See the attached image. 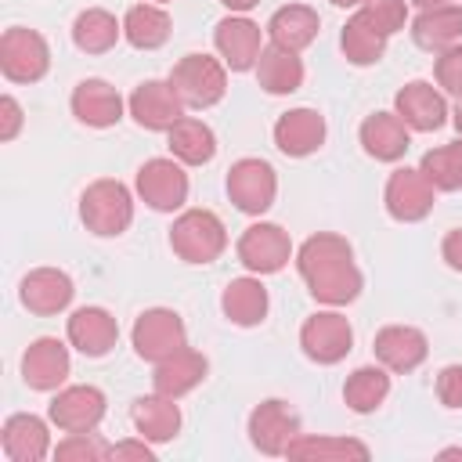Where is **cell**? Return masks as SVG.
<instances>
[{
    "label": "cell",
    "instance_id": "23",
    "mask_svg": "<svg viewBox=\"0 0 462 462\" xmlns=\"http://www.w3.org/2000/svg\"><path fill=\"white\" fill-rule=\"evenodd\" d=\"M0 440H4V455L11 462H40V458L54 455L47 422L40 415H29V411L7 415V422L0 430Z\"/></svg>",
    "mask_w": 462,
    "mask_h": 462
},
{
    "label": "cell",
    "instance_id": "12",
    "mask_svg": "<svg viewBox=\"0 0 462 462\" xmlns=\"http://www.w3.org/2000/svg\"><path fill=\"white\" fill-rule=\"evenodd\" d=\"M296 437H300V415L285 401L271 397L249 411V440L260 455H285Z\"/></svg>",
    "mask_w": 462,
    "mask_h": 462
},
{
    "label": "cell",
    "instance_id": "27",
    "mask_svg": "<svg viewBox=\"0 0 462 462\" xmlns=\"http://www.w3.org/2000/svg\"><path fill=\"white\" fill-rule=\"evenodd\" d=\"M411 40L422 51H448L451 43L462 40V4H444V7H422L411 22Z\"/></svg>",
    "mask_w": 462,
    "mask_h": 462
},
{
    "label": "cell",
    "instance_id": "35",
    "mask_svg": "<svg viewBox=\"0 0 462 462\" xmlns=\"http://www.w3.org/2000/svg\"><path fill=\"white\" fill-rule=\"evenodd\" d=\"M289 458H300V462H310V458H318V462H339V458H368L372 451H368V444H361V440H354V437H296L292 444H289V451H285Z\"/></svg>",
    "mask_w": 462,
    "mask_h": 462
},
{
    "label": "cell",
    "instance_id": "10",
    "mask_svg": "<svg viewBox=\"0 0 462 462\" xmlns=\"http://www.w3.org/2000/svg\"><path fill=\"white\" fill-rule=\"evenodd\" d=\"M433 199H437V188L426 180L422 170H411V166H401L390 173L386 180V191H383V202H386V213L401 224H419L430 217L433 209Z\"/></svg>",
    "mask_w": 462,
    "mask_h": 462
},
{
    "label": "cell",
    "instance_id": "16",
    "mask_svg": "<svg viewBox=\"0 0 462 462\" xmlns=\"http://www.w3.org/2000/svg\"><path fill=\"white\" fill-rule=\"evenodd\" d=\"M213 47L220 51V58L231 72H249V69H256L260 51H263L260 25L249 22L245 14H227L213 29Z\"/></svg>",
    "mask_w": 462,
    "mask_h": 462
},
{
    "label": "cell",
    "instance_id": "31",
    "mask_svg": "<svg viewBox=\"0 0 462 462\" xmlns=\"http://www.w3.org/2000/svg\"><path fill=\"white\" fill-rule=\"evenodd\" d=\"M173 32V18L159 4H134L123 18V36L137 51H159Z\"/></svg>",
    "mask_w": 462,
    "mask_h": 462
},
{
    "label": "cell",
    "instance_id": "5",
    "mask_svg": "<svg viewBox=\"0 0 462 462\" xmlns=\"http://www.w3.org/2000/svg\"><path fill=\"white\" fill-rule=\"evenodd\" d=\"M51 69V47L36 29L11 25L0 36V72L11 83H40Z\"/></svg>",
    "mask_w": 462,
    "mask_h": 462
},
{
    "label": "cell",
    "instance_id": "50",
    "mask_svg": "<svg viewBox=\"0 0 462 462\" xmlns=\"http://www.w3.org/2000/svg\"><path fill=\"white\" fill-rule=\"evenodd\" d=\"M152 4H170V0H152Z\"/></svg>",
    "mask_w": 462,
    "mask_h": 462
},
{
    "label": "cell",
    "instance_id": "21",
    "mask_svg": "<svg viewBox=\"0 0 462 462\" xmlns=\"http://www.w3.org/2000/svg\"><path fill=\"white\" fill-rule=\"evenodd\" d=\"M65 336L83 357H105L119 339V325L105 307H79L69 314Z\"/></svg>",
    "mask_w": 462,
    "mask_h": 462
},
{
    "label": "cell",
    "instance_id": "20",
    "mask_svg": "<svg viewBox=\"0 0 462 462\" xmlns=\"http://www.w3.org/2000/svg\"><path fill=\"white\" fill-rule=\"evenodd\" d=\"M69 105H72V116L83 126H94V130H108L123 119V97L105 79H79Z\"/></svg>",
    "mask_w": 462,
    "mask_h": 462
},
{
    "label": "cell",
    "instance_id": "37",
    "mask_svg": "<svg viewBox=\"0 0 462 462\" xmlns=\"http://www.w3.org/2000/svg\"><path fill=\"white\" fill-rule=\"evenodd\" d=\"M419 170L426 173V180H430L437 191H458V188H462V141L430 148V152L422 155Z\"/></svg>",
    "mask_w": 462,
    "mask_h": 462
},
{
    "label": "cell",
    "instance_id": "1",
    "mask_svg": "<svg viewBox=\"0 0 462 462\" xmlns=\"http://www.w3.org/2000/svg\"><path fill=\"white\" fill-rule=\"evenodd\" d=\"M296 267H300V278L307 282V292L318 303L346 307L361 296L365 278H361V271L354 263V249L343 235H332V231L310 235L296 253Z\"/></svg>",
    "mask_w": 462,
    "mask_h": 462
},
{
    "label": "cell",
    "instance_id": "29",
    "mask_svg": "<svg viewBox=\"0 0 462 462\" xmlns=\"http://www.w3.org/2000/svg\"><path fill=\"white\" fill-rule=\"evenodd\" d=\"M130 419H134V430L152 444H166L180 433V408L173 404V397H162V393L137 397L130 404Z\"/></svg>",
    "mask_w": 462,
    "mask_h": 462
},
{
    "label": "cell",
    "instance_id": "4",
    "mask_svg": "<svg viewBox=\"0 0 462 462\" xmlns=\"http://www.w3.org/2000/svg\"><path fill=\"white\" fill-rule=\"evenodd\" d=\"M170 87L184 108H213L227 94V69L209 54H184L170 69Z\"/></svg>",
    "mask_w": 462,
    "mask_h": 462
},
{
    "label": "cell",
    "instance_id": "8",
    "mask_svg": "<svg viewBox=\"0 0 462 462\" xmlns=\"http://www.w3.org/2000/svg\"><path fill=\"white\" fill-rule=\"evenodd\" d=\"M300 346L314 365H339L354 346V328L339 310H318L303 321Z\"/></svg>",
    "mask_w": 462,
    "mask_h": 462
},
{
    "label": "cell",
    "instance_id": "48",
    "mask_svg": "<svg viewBox=\"0 0 462 462\" xmlns=\"http://www.w3.org/2000/svg\"><path fill=\"white\" fill-rule=\"evenodd\" d=\"M440 458H462V448H444Z\"/></svg>",
    "mask_w": 462,
    "mask_h": 462
},
{
    "label": "cell",
    "instance_id": "14",
    "mask_svg": "<svg viewBox=\"0 0 462 462\" xmlns=\"http://www.w3.org/2000/svg\"><path fill=\"white\" fill-rule=\"evenodd\" d=\"M126 108L141 130H170L184 116V101L170 87V79H144L126 97Z\"/></svg>",
    "mask_w": 462,
    "mask_h": 462
},
{
    "label": "cell",
    "instance_id": "19",
    "mask_svg": "<svg viewBox=\"0 0 462 462\" xmlns=\"http://www.w3.org/2000/svg\"><path fill=\"white\" fill-rule=\"evenodd\" d=\"M372 350L386 372H415L430 354V339L415 325H386L375 332Z\"/></svg>",
    "mask_w": 462,
    "mask_h": 462
},
{
    "label": "cell",
    "instance_id": "38",
    "mask_svg": "<svg viewBox=\"0 0 462 462\" xmlns=\"http://www.w3.org/2000/svg\"><path fill=\"white\" fill-rule=\"evenodd\" d=\"M54 458H61V462H101V458H112V444H105L97 433H65V440L54 444Z\"/></svg>",
    "mask_w": 462,
    "mask_h": 462
},
{
    "label": "cell",
    "instance_id": "39",
    "mask_svg": "<svg viewBox=\"0 0 462 462\" xmlns=\"http://www.w3.org/2000/svg\"><path fill=\"white\" fill-rule=\"evenodd\" d=\"M357 14L379 29L383 36H393L397 29H404V18H408V0H365L357 7Z\"/></svg>",
    "mask_w": 462,
    "mask_h": 462
},
{
    "label": "cell",
    "instance_id": "24",
    "mask_svg": "<svg viewBox=\"0 0 462 462\" xmlns=\"http://www.w3.org/2000/svg\"><path fill=\"white\" fill-rule=\"evenodd\" d=\"M357 137H361V148L375 162H397V159H404V152L411 144V134H408V126L397 112H372L361 123Z\"/></svg>",
    "mask_w": 462,
    "mask_h": 462
},
{
    "label": "cell",
    "instance_id": "32",
    "mask_svg": "<svg viewBox=\"0 0 462 462\" xmlns=\"http://www.w3.org/2000/svg\"><path fill=\"white\" fill-rule=\"evenodd\" d=\"M166 134H170V152H173V159L184 162V166H206V162L217 155V137H213V130H209L202 119L180 116Z\"/></svg>",
    "mask_w": 462,
    "mask_h": 462
},
{
    "label": "cell",
    "instance_id": "22",
    "mask_svg": "<svg viewBox=\"0 0 462 462\" xmlns=\"http://www.w3.org/2000/svg\"><path fill=\"white\" fill-rule=\"evenodd\" d=\"M274 144L289 159L314 155L325 144V116L314 108H292L274 123Z\"/></svg>",
    "mask_w": 462,
    "mask_h": 462
},
{
    "label": "cell",
    "instance_id": "26",
    "mask_svg": "<svg viewBox=\"0 0 462 462\" xmlns=\"http://www.w3.org/2000/svg\"><path fill=\"white\" fill-rule=\"evenodd\" d=\"M318 32H321V18H318V11L314 7H307V4H285V7H278L274 14H271V22H267V36H271V43H278V47H285V51H303V47H310L314 40H318Z\"/></svg>",
    "mask_w": 462,
    "mask_h": 462
},
{
    "label": "cell",
    "instance_id": "7",
    "mask_svg": "<svg viewBox=\"0 0 462 462\" xmlns=\"http://www.w3.org/2000/svg\"><path fill=\"white\" fill-rule=\"evenodd\" d=\"M274 195H278V177H274V166L267 159H238L231 162L227 170V199L235 202V209L249 213V217H260L274 206Z\"/></svg>",
    "mask_w": 462,
    "mask_h": 462
},
{
    "label": "cell",
    "instance_id": "30",
    "mask_svg": "<svg viewBox=\"0 0 462 462\" xmlns=\"http://www.w3.org/2000/svg\"><path fill=\"white\" fill-rule=\"evenodd\" d=\"M256 83L267 94H292L303 87V61L296 51H285L278 43H267L256 61Z\"/></svg>",
    "mask_w": 462,
    "mask_h": 462
},
{
    "label": "cell",
    "instance_id": "11",
    "mask_svg": "<svg viewBox=\"0 0 462 462\" xmlns=\"http://www.w3.org/2000/svg\"><path fill=\"white\" fill-rule=\"evenodd\" d=\"M235 253H238V263L245 271H253V274H274V271H282L289 263L292 242H289V235L278 224L260 220V224H249L242 231Z\"/></svg>",
    "mask_w": 462,
    "mask_h": 462
},
{
    "label": "cell",
    "instance_id": "44",
    "mask_svg": "<svg viewBox=\"0 0 462 462\" xmlns=\"http://www.w3.org/2000/svg\"><path fill=\"white\" fill-rule=\"evenodd\" d=\"M440 256H444V263H448L451 271H462V227H455V231L444 235Z\"/></svg>",
    "mask_w": 462,
    "mask_h": 462
},
{
    "label": "cell",
    "instance_id": "40",
    "mask_svg": "<svg viewBox=\"0 0 462 462\" xmlns=\"http://www.w3.org/2000/svg\"><path fill=\"white\" fill-rule=\"evenodd\" d=\"M433 76H437V87H440L444 94H455V97L462 101V40L437 54Z\"/></svg>",
    "mask_w": 462,
    "mask_h": 462
},
{
    "label": "cell",
    "instance_id": "41",
    "mask_svg": "<svg viewBox=\"0 0 462 462\" xmlns=\"http://www.w3.org/2000/svg\"><path fill=\"white\" fill-rule=\"evenodd\" d=\"M437 401L444 408H462V365H444L437 372Z\"/></svg>",
    "mask_w": 462,
    "mask_h": 462
},
{
    "label": "cell",
    "instance_id": "2",
    "mask_svg": "<svg viewBox=\"0 0 462 462\" xmlns=\"http://www.w3.org/2000/svg\"><path fill=\"white\" fill-rule=\"evenodd\" d=\"M79 220L90 235L97 238H116L123 235L130 224H134V199H130V188L112 180V177H101L94 184L83 188L79 195Z\"/></svg>",
    "mask_w": 462,
    "mask_h": 462
},
{
    "label": "cell",
    "instance_id": "45",
    "mask_svg": "<svg viewBox=\"0 0 462 462\" xmlns=\"http://www.w3.org/2000/svg\"><path fill=\"white\" fill-rule=\"evenodd\" d=\"M220 4H224L231 14H245V11H253L260 0H220Z\"/></svg>",
    "mask_w": 462,
    "mask_h": 462
},
{
    "label": "cell",
    "instance_id": "46",
    "mask_svg": "<svg viewBox=\"0 0 462 462\" xmlns=\"http://www.w3.org/2000/svg\"><path fill=\"white\" fill-rule=\"evenodd\" d=\"M415 7H444V4H462V0H408Z\"/></svg>",
    "mask_w": 462,
    "mask_h": 462
},
{
    "label": "cell",
    "instance_id": "43",
    "mask_svg": "<svg viewBox=\"0 0 462 462\" xmlns=\"http://www.w3.org/2000/svg\"><path fill=\"white\" fill-rule=\"evenodd\" d=\"M112 458L119 462V458H137V462H152L155 458V451L148 448V440L141 437V440H119V444H112Z\"/></svg>",
    "mask_w": 462,
    "mask_h": 462
},
{
    "label": "cell",
    "instance_id": "49",
    "mask_svg": "<svg viewBox=\"0 0 462 462\" xmlns=\"http://www.w3.org/2000/svg\"><path fill=\"white\" fill-rule=\"evenodd\" d=\"M328 4H336V7H361L365 0H328Z\"/></svg>",
    "mask_w": 462,
    "mask_h": 462
},
{
    "label": "cell",
    "instance_id": "42",
    "mask_svg": "<svg viewBox=\"0 0 462 462\" xmlns=\"http://www.w3.org/2000/svg\"><path fill=\"white\" fill-rule=\"evenodd\" d=\"M18 130H22V105L11 94H4L0 97V141H14Z\"/></svg>",
    "mask_w": 462,
    "mask_h": 462
},
{
    "label": "cell",
    "instance_id": "3",
    "mask_svg": "<svg viewBox=\"0 0 462 462\" xmlns=\"http://www.w3.org/2000/svg\"><path fill=\"white\" fill-rule=\"evenodd\" d=\"M170 249L184 263H213L227 249V227L209 209H184L170 227Z\"/></svg>",
    "mask_w": 462,
    "mask_h": 462
},
{
    "label": "cell",
    "instance_id": "9",
    "mask_svg": "<svg viewBox=\"0 0 462 462\" xmlns=\"http://www.w3.org/2000/svg\"><path fill=\"white\" fill-rule=\"evenodd\" d=\"M134 188L155 213H173L188 202V173L177 159H148L137 170Z\"/></svg>",
    "mask_w": 462,
    "mask_h": 462
},
{
    "label": "cell",
    "instance_id": "15",
    "mask_svg": "<svg viewBox=\"0 0 462 462\" xmlns=\"http://www.w3.org/2000/svg\"><path fill=\"white\" fill-rule=\"evenodd\" d=\"M69 368H72L69 346L61 339H54V336L32 339L25 346V354H22V379H25L29 390H40V393L58 390L69 379Z\"/></svg>",
    "mask_w": 462,
    "mask_h": 462
},
{
    "label": "cell",
    "instance_id": "33",
    "mask_svg": "<svg viewBox=\"0 0 462 462\" xmlns=\"http://www.w3.org/2000/svg\"><path fill=\"white\" fill-rule=\"evenodd\" d=\"M119 36H123V22H116V14H108L105 7H87L72 22V43L83 54H108Z\"/></svg>",
    "mask_w": 462,
    "mask_h": 462
},
{
    "label": "cell",
    "instance_id": "17",
    "mask_svg": "<svg viewBox=\"0 0 462 462\" xmlns=\"http://www.w3.org/2000/svg\"><path fill=\"white\" fill-rule=\"evenodd\" d=\"M76 296V285L72 278L61 271V267H36L22 278L18 285V300L29 314H40V318H51V314H61Z\"/></svg>",
    "mask_w": 462,
    "mask_h": 462
},
{
    "label": "cell",
    "instance_id": "34",
    "mask_svg": "<svg viewBox=\"0 0 462 462\" xmlns=\"http://www.w3.org/2000/svg\"><path fill=\"white\" fill-rule=\"evenodd\" d=\"M386 397H390V375H386L383 365H361V368H354V372L346 375V383H343V401H346V408L357 411V415L375 411Z\"/></svg>",
    "mask_w": 462,
    "mask_h": 462
},
{
    "label": "cell",
    "instance_id": "18",
    "mask_svg": "<svg viewBox=\"0 0 462 462\" xmlns=\"http://www.w3.org/2000/svg\"><path fill=\"white\" fill-rule=\"evenodd\" d=\"M393 112L404 119L408 130H419V134H433V130H440L448 123V101L426 79L404 83L397 90V97H393Z\"/></svg>",
    "mask_w": 462,
    "mask_h": 462
},
{
    "label": "cell",
    "instance_id": "6",
    "mask_svg": "<svg viewBox=\"0 0 462 462\" xmlns=\"http://www.w3.org/2000/svg\"><path fill=\"white\" fill-rule=\"evenodd\" d=\"M130 343H134V354L141 361H166L170 354H177L180 346H188V328L180 321L177 310L170 307H152L144 314H137L134 328H130Z\"/></svg>",
    "mask_w": 462,
    "mask_h": 462
},
{
    "label": "cell",
    "instance_id": "47",
    "mask_svg": "<svg viewBox=\"0 0 462 462\" xmlns=\"http://www.w3.org/2000/svg\"><path fill=\"white\" fill-rule=\"evenodd\" d=\"M451 123H455V130H458V134H462V101H458V105H455V112H451Z\"/></svg>",
    "mask_w": 462,
    "mask_h": 462
},
{
    "label": "cell",
    "instance_id": "28",
    "mask_svg": "<svg viewBox=\"0 0 462 462\" xmlns=\"http://www.w3.org/2000/svg\"><path fill=\"white\" fill-rule=\"evenodd\" d=\"M267 289L260 278H231L220 292V310L231 325H242V328H253L267 318Z\"/></svg>",
    "mask_w": 462,
    "mask_h": 462
},
{
    "label": "cell",
    "instance_id": "36",
    "mask_svg": "<svg viewBox=\"0 0 462 462\" xmlns=\"http://www.w3.org/2000/svg\"><path fill=\"white\" fill-rule=\"evenodd\" d=\"M386 40L390 36H383L379 29H372L361 14L346 18V25L339 32V47H343V58L350 65H375L386 54Z\"/></svg>",
    "mask_w": 462,
    "mask_h": 462
},
{
    "label": "cell",
    "instance_id": "13",
    "mask_svg": "<svg viewBox=\"0 0 462 462\" xmlns=\"http://www.w3.org/2000/svg\"><path fill=\"white\" fill-rule=\"evenodd\" d=\"M47 415L61 433H94L105 419V393L97 386H65L54 393Z\"/></svg>",
    "mask_w": 462,
    "mask_h": 462
},
{
    "label": "cell",
    "instance_id": "25",
    "mask_svg": "<svg viewBox=\"0 0 462 462\" xmlns=\"http://www.w3.org/2000/svg\"><path fill=\"white\" fill-rule=\"evenodd\" d=\"M206 372H209V361L199 354V350H191V346H180L177 354H170L166 361H159L155 365V375H152V383H155V393H162V397H184V393H191L202 379H206Z\"/></svg>",
    "mask_w": 462,
    "mask_h": 462
}]
</instances>
